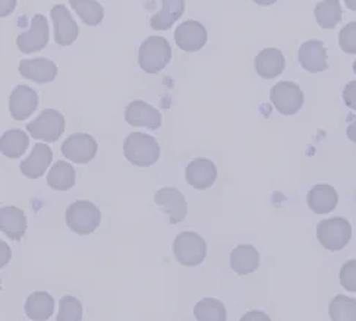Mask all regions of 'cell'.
<instances>
[{"label": "cell", "instance_id": "17", "mask_svg": "<svg viewBox=\"0 0 356 321\" xmlns=\"http://www.w3.org/2000/svg\"><path fill=\"white\" fill-rule=\"evenodd\" d=\"M19 72L24 78L37 84L51 82L58 75V66L53 61L46 58L25 59L19 63Z\"/></svg>", "mask_w": 356, "mask_h": 321}, {"label": "cell", "instance_id": "3", "mask_svg": "<svg viewBox=\"0 0 356 321\" xmlns=\"http://www.w3.org/2000/svg\"><path fill=\"white\" fill-rule=\"evenodd\" d=\"M102 213L91 201L79 200L72 203L66 210V225L78 235H90L100 226Z\"/></svg>", "mask_w": 356, "mask_h": 321}, {"label": "cell", "instance_id": "11", "mask_svg": "<svg viewBox=\"0 0 356 321\" xmlns=\"http://www.w3.org/2000/svg\"><path fill=\"white\" fill-rule=\"evenodd\" d=\"M156 204L166 213L172 225L185 220L188 213V204L184 195L176 188H163L159 189L154 195Z\"/></svg>", "mask_w": 356, "mask_h": 321}, {"label": "cell", "instance_id": "37", "mask_svg": "<svg viewBox=\"0 0 356 321\" xmlns=\"http://www.w3.org/2000/svg\"><path fill=\"white\" fill-rule=\"evenodd\" d=\"M242 320L246 321V320H270V318H268V315H266L263 313H250V314L243 315Z\"/></svg>", "mask_w": 356, "mask_h": 321}, {"label": "cell", "instance_id": "14", "mask_svg": "<svg viewBox=\"0 0 356 321\" xmlns=\"http://www.w3.org/2000/svg\"><path fill=\"white\" fill-rule=\"evenodd\" d=\"M38 107V95L37 93L26 87L18 86L13 88L9 97V111L15 120L29 119Z\"/></svg>", "mask_w": 356, "mask_h": 321}, {"label": "cell", "instance_id": "33", "mask_svg": "<svg viewBox=\"0 0 356 321\" xmlns=\"http://www.w3.org/2000/svg\"><path fill=\"white\" fill-rule=\"evenodd\" d=\"M339 279L346 290L356 292V260H349L341 266Z\"/></svg>", "mask_w": 356, "mask_h": 321}, {"label": "cell", "instance_id": "34", "mask_svg": "<svg viewBox=\"0 0 356 321\" xmlns=\"http://www.w3.org/2000/svg\"><path fill=\"white\" fill-rule=\"evenodd\" d=\"M343 100L349 109L356 110V81H350L349 84H346L343 90Z\"/></svg>", "mask_w": 356, "mask_h": 321}, {"label": "cell", "instance_id": "24", "mask_svg": "<svg viewBox=\"0 0 356 321\" xmlns=\"http://www.w3.org/2000/svg\"><path fill=\"white\" fill-rule=\"evenodd\" d=\"M54 311V299L47 292H34L25 302V314L31 320H49Z\"/></svg>", "mask_w": 356, "mask_h": 321}, {"label": "cell", "instance_id": "28", "mask_svg": "<svg viewBox=\"0 0 356 321\" xmlns=\"http://www.w3.org/2000/svg\"><path fill=\"white\" fill-rule=\"evenodd\" d=\"M70 3L84 24L90 26L102 24L104 18V8L99 2H95V0H70Z\"/></svg>", "mask_w": 356, "mask_h": 321}, {"label": "cell", "instance_id": "21", "mask_svg": "<svg viewBox=\"0 0 356 321\" xmlns=\"http://www.w3.org/2000/svg\"><path fill=\"white\" fill-rule=\"evenodd\" d=\"M0 229L13 241H21L26 232V217L18 207L0 208Z\"/></svg>", "mask_w": 356, "mask_h": 321}, {"label": "cell", "instance_id": "20", "mask_svg": "<svg viewBox=\"0 0 356 321\" xmlns=\"http://www.w3.org/2000/svg\"><path fill=\"white\" fill-rule=\"evenodd\" d=\"M307 203L316 214H327L336 208L339 203V195L332 185L320 184L308 192Z\"/></svg>", "mask_w": 356, "mask_h": 321}, {"label": "cell", "instance_id": "1", "mask_svg": "<svg viewBox=\"0 0 356 321\" xmlns=\"http://www.w3.org/2000/svg\"><path fill=\"white\" fill-rule=\"evenodd\" d=\"M123 155L134 166L149 167L160 157V146L152 135L132 132L123 143Z\"/></svg>", "mask_w": 356, "mask_h": 321}, {"label": "cell", "instance_id": "6", "mask_svg": "<svg viewBox=\"0 0 356 321\" xmlns=\"http://www.w3.org/2000/svg\"><path fill=\"white\" fill-rule=\"evenodd\" d=\"M66 120L60 111L54 109H46L26 125V131L34 139H40L44 143H54L65 132Z\"/></svg>", "mask_w": 356, "mask_h": 321}, {"label": "cell", "instance_id": "15", "mask_svg": "<svg viewBox=\"0 0 356 321\" xmlns=\"http://www.w3.org/2000/svg\"><path fill=\"white\" fill-rule=\"evenodd\" d=\"M125 119L132 127H143L148 130H159L161 127V113L143 100H135L129 103L125 111Z\"/></svg>", "mask_w": 356, "mask_h": 321}, {"label": "cell", "instance_id": "38", "mask_svg": "<svg viewBox=\"0 0 356 321\" xmlns=\"http://www.w3.org/2000/svg\"><path fill=\"white\" fill-rule=\"evenodd\" d=\"M252 2H255L259 6H271V5H275L277 0H252Z\"/></svg>", "mask_w": 356, "mask_h": 321}, {"label": "cell", "instance_id": "35", "mask_svg": "<svg viewBox=\"0 0 356 321\" xmlns=\"http://www.w3.org/2000/svg\"><path fill=\"white\" fill-rule=\"evenodd\" d=\"M17 8V0H0V17H8Z\"/></svg>", "mask_w": 356, "mask_h": 321}, {"label": "cell", "instance_id": "36", "mask_svg": "<svg viewBox=\"0 0 356 321\" xmlns=\"http://www.w3.org/2000/svg\"><path fill=\"white\" fill-rule=\"evenodd\" d=\"M353 119H355V120L349 125L348 130H346V135H348V138L350 139L352 143L356 144V118H353Z\"/></svg>", "mask_w": 356, "mask_h": 321}, {"label": "cell", "instance_id": "4", "mask_svg": "<svg viewBox=\"0 0 356 321\" xmlns=\"http://www.w3.org/2000/svg\"><path fill=\"white\" fill-rule=\"evenodd\" d=\"M318 242L328 251H341L352 238V226L346 219L333 217L321 220L317 226Z\"/></svg>", "mask_w": 356, "mask_h": 321}, {"label": "cell", "instance_id": "27", "mask_svg": "<svg viewBox=\"0 0 356 321\" xmlns=\"http://www.w3.org/2000/svg\"><path fill=\"white\" fill-rule=\"evenodd\" d=\"M314 13H316L318 25L324 28V30H332L343 17V10H341L339 0H323L316 6Z\"/></svg>", "mask_w": 356, "mask_h": 321}, {"label": "cell", "instance_id": "22", "mask_svg": "<svg viewBox=\"0 0 356 321\" xmlns=\"http://www.w3.org/2000/svg\"><path fill=\"white\" fill-rule=\"evenodd\" d=\"M163 9L149 19L153 30L168 31L170 26L184 15L185 0H161Z\"/></svg>", "mask_w": 356, "mask_h": 321}, {"label": "cell", "instance_id": "10", "mask_svg": "<svg viewBox=\"0 0 356 321\" xmlns=\"http://www.w3.org/2000/svg\"><path fill=\"white\" fill-rule=\"evenodd\" d=\"M50 15L54 25V41L62 47L71 46L79 34L78 24L63 5L53 6Z\"/></svg>", "mask_w": 356, "mask_h": 321}, {"label": "cell", "instance_id": "23", "mask_svg": "<svg viewBox=\"0 0 356 321\" xmlns=\"http://www.w3.org/2000/svg\"><path fill=\"white\" fill-rule=\"evenodd\" d=\"M259 266V254L252 245H238L230 254V267L238 274L254 273Z\"/></svg>", "mask_w": 356, "mask_h": 321}, {"label": "cell", "instance_id": "9", "mask_svg": "<svg viewBox=\"0 0 356 321\" xmlns=\"http://www.w3.org/2000/svg\"><path fill=\"white\" fill-rule=\"evenodd\" d=\"M49 43V22L44 15H34L31 28L17 37V46L22 53H35L43 50Z\"/></svg>", "mask_w": 356, "mask_h": 321}, {"label": "cell", "instance_id": "29", "mask_svg": "<svg viewBox=\"0 0 356 321\" xmlns=\"http://www.w3.org/2000/svg\"><path fill=\"white\" fill-rule=\"evenodd\" d=\"M194 315L198 321H225L227 313L222 301L205 298L195 305Z\"/></svg>", "mask_w": 356, "mask_h": 321}, {"label": "cell", "instance_id": "5", "mask_svg": "<svg viewBox=\"0 0 356 321\" xmlns=\"http://www.w3.org/2000/svg\"><path fill=\"white\" fill-rule=\"evenodd\" d=\"M173 253L182 266L195 267L207 256V244L195 232H182L173 242Z\"/></svg>", "mask_w": 356, "mask_h": 321}, {"label": "cell", "instance_id": "32", "mask_svg": "<svg viewBox=\"0 0 356 321\" xmlns=\"http://www.w3.org/2000/svg\"><path fill=\"white\" fill-rule=\"evenodd\" d=\"M339 46L348 54H356V21L341 28L339 33Z\"/></svg>", "mask_w": 356, "mask_h": 321}, {"label": "cell", "instance_id": "2", "mask_svg": "<svg viewBox=\"0 0 356 321\" xmlns=\"http://www.w3.org/2000/svg\"><path fill=\"white\" fill-rule=\"evenodd\" d=\"M172 61V47L164 37H148L140 47L138 62L143 71L157 74L163 71Z\"/></svg>", "mask_w": 356, "mask_h": 321}, {"label": "cell", "instance_id": "7", "mask_svg": "<svg viewBox=\"0 0 356 321\" xmlns=\"http://www.w3.org/2000/svg\"><path fill=\"white\" fill-rule=\"evenodd\" d=\"M270 100L282 115L292 116L304 106V93L298 84L280 81L270 91Z\"/></svg>", "mask_w": 356, "mask_h": 321}, {"label": "cell", "instance_id": "25", "mask_svg": "<svg viewBox=\"0 0 356 321\" xmlns=\"http://www.w3.org/2000/svg\"><path fill=\"white\" fill-rule=\"evenodd\" d=\"M30 146L29 134L22 130H9L0 139V151L8 159H18Z\"/></svg>", "mask_w": 356, "mask_h": 321}, {"label": "cell", "instance_id": "12", "mask_svg": "<svg viewBox=\"0 0 356 321\" xmlns=\"http://www.w3.org/2000/svg\"><path fill=\"white\" fill-rule=\"evenodd\" d=\"M207 40V30L198 21H185L175 31L176 45L184 52H198L205 46Z\"/></svg>", "mask_w": 356, "mask_h": 321}, {"label": "cell", "instance_id": "39", "mask_svg": "<svg viewBox=\"0 0 356 321\" xmlns=\"http://www.w3.org/2000/svg\"><path fill=\"white\" fill-rule=\"evenodd\" d=\"M345 5L348 9L356 12V0H345Z\"/></svg>", "mask_w": 356, "mask_h": 321}, {"label": "cell", "instance_id": "16", "mask_svg": "<svg viewBox=\"0 0 356 321\" xmlns=\"http://www.w3.org/2000/svg\"><path fill=\"white\" fill-rule=\"evenodd\" d=\"M186 182L195 189H207L217 179V167L209 159H195L186 166Z\"/></svg>", "mask_w": 356, "mask_h": 321}, {"label": "cell", "instance_id": "30", "mask_svg": "<svg viewBox=\"0 0 356 321\" xmlns=\"http://www.w3.org/2000/svg\"><path fill=\"white\" fill-rule=\"evenodd\" d=\"M328 314L333 321H356V299L337 295L328 306Z\"/></svg>", "mask_w": 356, "mask_h": 321}, {"label": "cell", "instance_id": "31", "mask_svg": "<svg viewBox=\"0 0 356 321\" xmlns=\"http://www.w3.org/2000/svg\"><path fill=\"white\" fill-rule=\"evenodd\" d=\"M82 314H84V310H82L81 301L76 299L75 297L66 295L60 299L59 314L56 320L58 321H79L82 320Z\"/></svg>", "mask_w": 356, "mask_h": 321}, {"label": "cell", "instance_id": "40", "mask_svg": "<svg viewBox=\"0 0 356 321\" xmlns=\"http://www.w3.org/2000/svg\"><path fill=\"white\" fill-rule=\"evenodd\" d=\"M353 72H355V74H356V61H355V62H353Z\"/></svg>", "mask_w": 356, "mask_h": 321}, {"label": "cell", "instance_id": "13", "mask_svg": "<svg viewBox=\"0 0 356 321\" xmlns=\"http://www.w3.org/2000/svg\"><path fill=\"white\" fill-rule=\"evenodd\" d=\"M299 63L307 72L317 74L323 72L328 68L327 49L320 40H308L302 43L298 53Z\"/></svg>", "mask_w": 356, "mask_h": 321}, {"label": "cell", "instance_id": "8", "mask_svg": "<svg viewBox=\"0 0 356 321\" xmlns=\"http://www.w3.org/2000/svg\"><path fill=\"white\" fill-rule=\"evenodd\" d=\"M60 150L66 159H70L71 162L78 164H86L97 155L99 144L94 139V136L78 132L67 136Z\"/></svg>", "mask_w": 356, "mask_h": 321}, {"label": "cell", "instance_id": "18", "mask_svg": "<svg viewBox=\"0 0 356 321\" xmlns=\"http://www.w3.org/2000/svg\"><path fill=\"white\" fill-rule=\"evenodd\" d=\"M286 66L284 56L279 49L268 47L258 53L255 58V71L264 79L277 78Z\"/></svg>", "mask_w": 356, "mask_h": 321}, {"label": "cell", "instance_id": "26", "mask_svg": "<svg viewBox=\"0 0 356 321\" xmlns=\"http://www.w3.org/2000/svg\"><path fill=\"white\" fill-rule=\"evenodd\" d=\"M75 169L66 162H56L47 175V185L56 191H67L75 185Z\"/></svg>", "mask_w": 356, "mask_h": 321}, {"label": "cell", "instance_id": "19", "mask_svg": "<svg viewBox=\"0 0 356 321\" xmlns=\"http://www.w3.org/2000/svg\"><path fill=\"white\" fill-rule=\"evenodd\" d=\"M53 159V152L47 144H35L31 155L21 163V172L30 179H38L44 175Z\"/></svg>", "mask_w": 356, "mask_h": 321}]
</instances>
